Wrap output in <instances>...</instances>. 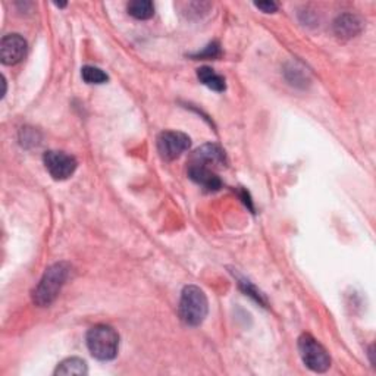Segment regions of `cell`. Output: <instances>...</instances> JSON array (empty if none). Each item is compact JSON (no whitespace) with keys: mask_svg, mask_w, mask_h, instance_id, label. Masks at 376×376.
<instances>
[{"mask_svg":"<svg viewBox=\"0 0 376 376\" xmlns=\"http://www.w3.org/2000/svg\"><path fill=\"white\" fill-rule=\"evenodd\" d=\"M238 281H239V287H242V288L244 290V293H246V294H249L250 297H253V298H254L256 302H258V303L265 305V298H263V295H262V294H260L258 290H256V288L253 287L251 282H249V281H247V279H244V278H239Z\"/></svg>","mask_w":376,"mask_h":376,"instance_id":"9a60e30c","label":"cell"},{"mask_svg":"<svg viewBox=\"0 0 376 376\" xmlns=\"http://www.w3.org/2000/svg\"><path fill=\"white\" fill-rule=\"evenodd\" d=\"M44 167H46L48 172L52 175L56 181H64L69 176L74 175L75 169L78 167V162L74 156L65 153V152H56V150H50L43 156Z\"/></svg>","mask_w":376,"mask_h":376,"instance_id":"8992f818","label":"cell"},{"mask_svg":"<svg viewBox=\"0 0 376 376\" xmlns=\"http://www.w3.org/2000/svg\"><path fill=\"white\" fill-rule=\"evenodd\" d=\"M27 41L20 34H8L0 41V59L4 65H17L25 57Z\"/></svg>","mask_w":376,"mask_h":376,"instance_id":"52a82bcc","label":"cell"},{"mask_svg":"<svg viewBox=\"0 0 376 376\" xmlns=\"http://www.w3.org/2000/svg\"><path fill=\"white\" fill-rule=\"evenodd\" d=\"M197 78L202 84H204L210 90H214V92L221 93L225 88H227L223 77H221L219 74H216L212 68H209V67H203L197 69Z\"/></svg>","mask_w":376,"mask_h":376,"instance_id":"8fae6325","label":"cell"},{"mask_svg":"<svg viewBox=\"0 0 376 376\" xmlns=\"http://www.w3.org/2000/svg\"><path fill=\"white\" fill-rule=\"evenodd\" d=\"M219 53H221V50H219L218 43H212L210 46L206 48L204 52L195 55V57H216V56H219Z\"/></svg>","mask_w":376,"mask_h":376,"instance_id":"2e32d148","label":"cell"},{"mask_svg":"<svg viewBox=\"0 0 376 376\" xmlns=\"http://www.w3.org/2000/svg\"><path fill=\"white\" fill-rule=\"evenodd\" d=\"M87 365L84 360L77 358V357H71L64 360V362L59 365L55 370V375H85Z\"/></svg>","mask_w":376,"mask_h":376,"instance_id":"4fadbf2b","label":"cell"},{"mask_svg":"<svg viewBox=\"0 0 376 376\" xmlns=\"http://www.w3.org/2000/svg\"><path fill=\"white\" fill-rule=\"evenodd\" d=\"M298 351L303 363L313 372L323 373L330 368V357L323 345L309 334L298 338Z\"/></svg>","mask_w":376,"mask_h":376,"instance_id":"277c9868","label":"cell"},{"mask_svg":"<svg viewBox=\"0 0 376 376\" xmlns=\"http://www.w3.org/2000/svg\"><path fill=\"white\" fill-rule=\"evenodd\" d=\"M87 347L92 356L102 362L113 360L119 350V335L112 326L96 325L88 330Z\"/></svg>","mask_w":376,"mask_h":376,"instance_id":"7a4b0ae2","label":"cell"},{"mask_svg":"<svg viewBox=\"0 0 376 376\" xmlns=\"http://www.w3.org/2000/svg\"><path fill=\"white\" fill-rule=\"evenodd\" d=\"M81 77L87 84H103L109 80L108 74L96 67H84L81 69Z\"/></svg>","mask_w":376,"mask_h":376,"instance_id":"5bb4252c","label":"cell"},{"mask_svg":"<svg viewBox=\"0 0 376 376\" xmlns=\"http://www.w3.org/2000/svg\"><path fill=\"white\" fill-rule=\"evenodd\" d=\"M209 303L202 288L195 285H187L179 302V316L186 325L199 326L207 316Z\"/></svg>","mask_w":376,"mask_h":376,"instance_id":"3957f363","label":"cell"},{"mask_svg":"<svg viewBox=\"0 0 376 376\" xmlns=\"http://www.w3.org/2000/svg\"><path fill=\"white\" fill-rule=\"evenodd\" d=\"M128 13L135 20H148L155 15V6L150 0H134L128 4Z\"/></svg>","mask_w":376,"mask_h":376,"instance_id":"7c38bea8","label":"cell"},{"mask_svg":"<svg viewBox=\"0 0 376 376\" xmlns=\"http://www.w3.org/2000/svg\"><path fill=\"white\" fill-rule=\"evenodd\" d=\"M256 8H259L265 13H272V12H277L278 5L275 2H258L256 4Z\"/></svg>","mask_w":376,"mask_h":376,"instance_id":"e0dca14e","label":"cell"},{"mask_svg":"<svg viewBox=\"0 0 376 376\" xmlns=\"http://www.w3.org/2000/svg\"><path fill=\"white\" fill-rule=\"evenodd\" d=\"M191 140L179 131H163L158 137V152L165 160H175L190 148Z\"/></svg>","mask_w":376,"mask_h":376,"instance_id":"5b68a950","label":"cell"},{"mask_svg":"<svg viewBox=\"0 0 376 376\" xmlns=\"http://www.w3.org/2000/svg\"><path fill=\"white\" fill-rule=\"evenodd\" d=\"M363 21L357 15L342 13L334 22V33L341 40H350L362 33Z\"/></svg>","mask_w":376,"mask_h":376,"instance_id":"9c48e42d","label":"cell"},{"mask_svg":"<svg viewBox=\"0 0 376 376\" xmlns=\"http://www.w3.org/2000/svg\"><path fill=\"white\" fill-rule=\"evenodd\" d=\"M188 176L195 184L202 186L207 191H218L222 187L221 178L215 174V171L200 167V165H190Z\"/></svg>","mask_w":376,"mask_h":376,"instance_id":"30bf717a","label":"cell"},{"mask_svg":"<svg viewBox=\"0 0 376 376\" xmlns=\"http://www.w3.org/2000/svg\"><path fill=\"white\" fill-rule=\"evenodd\" d=\"M71 274V266L67 262H59L50 266L33 293V302L40 307L50 306L61 293Z\"/></svg>","mask_w":376,"mask_h":376,"instance_id":"6da1fadb","label":"cell"},{"mask_svg":"<svg viewBox=\"0 0 376 376\" xmlns=\"http://www.w3.org/2000/svg\"><path fill=\"white\" fill-rule=\"evenodd\" d=\"M227 163V156L218 144H204L195 150L190 159V165H200L204 168H221Z\"/></svg>","mask_w":376,"mask_h":376,"instance_id":"ba28073f","label":"cell"}]
</instances>
